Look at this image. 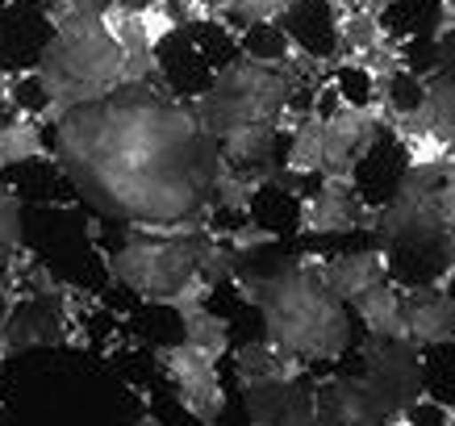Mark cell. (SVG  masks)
<instances>
[{"mask_svg":"<svg viewBox=\"0 0 455 426\" xmlns=\"http://www.w3.org/2000/svg\"><path fill=\"white\" fill-rule=\"evenodd\" d=\"M51 151L84 205L130 226H193L218 205V138L193 100L125 80L109 97L51 113Z\"/></svg>","mask_w":455,"mask_h":426,"instance_id":"1","label":"cell"},{"mask_svg":"<svg viewBox=\"0 0 455 426\" xmlns=\"http://www.w3.org/2000/svg\"><path fill=\"white\" fill-rule=\"evenodd\" d=\"M380 255L405 289H430L455 272V155L422 159L401 172L376 213Z\"/></svg>","mask_w":455,"mask_h":426,"instance_id":"2","label":"cell"},{"mask_svg":"<svg viewBox=\"0 0 455 426\" xmlns=\"http://www.w3.org/2000/svg\"><path fill=\"white\" fill-rule=\"evenodd\" d=\"M301 92V71L292 59L263 63V59L238 55L213 76L205 92L193 100L201 122L221 147V159L247 172L263 167L276 151L280 125L289 122Z\"/></svg>","mask_w":455,"mask_h":426,"instance_id":"3","label":"cell"},{"mask_svg":"<svg viewBox=\"0 0 455 426\" xmlns=\"http://www.w3.org/2000/svg\"><path fill=\"white\" fill-rule=\"evenodd\" d=\"M238 285L259 309L267 343L284 356L334 359L351 347V314L322 263H276L267 272H243Z\"/></svg>","mask_w":455,"mask_h":426,"instance_id":"4","label":"cell"},{"mask_svg":"<svg viewBox=\"0 0 455 426\" xmlns=\"http://www.w3.org/2000/svg\"><path fill=\"white\" fill-rule=\"evenodd\" d=\"M38 76L55 100V109L88 105V100H100L113 88H122L125 55L109 26V13L88 0H76L71 9H63L55 17V38L42 55Z\"/></svg>","mask_w":455,"mask_h":426,"instance_id":"5","label":"cell"},{"mask_svg":"<svg viewBox=\"0 0 455 426\" xmlns=\"http://www.w3.org/2000/svg\"><path fill=\"white\" fill-rule=\"evenodd\" d=\"M209 255L201 234H134L113 255V272L142 297H180L201 280Z\"/></svg>","mask_w":455,"mask_h":426,"instance_id":"6","label":"cell"},{"mask_svg":"<svg viewBox=\"0 0 455 426\" xmlns=\"http://www.w3.org/2000/svg\"><path fill=\"white\" fill-rule=\"evenodd\" d=\"M359 376L380 393V401L388 406L393 418L414 410L418 398H422V385H427L422 356H418V347L410 339H376V334H368Z\"/></svg>","mask_w":455,"mask_h":426,"instance_id":"7","label":"cell"},{"mask_svg":"<svg viewBox=\"0 0 455 426\" xmlns=\"http://www.w3.org/2000/svg\"><path fill=\"white\" fill-rule=\"evenodd\" d=\"M55 38V17L46 13L42 0H13L9 13L0 17V76H26L38 71L46 46Z\"/></svg>","mask_w":455,"mask_h":426,"instance_id":"8","label":"cell"},{"mask_svg":"<svg viewBox=\"0 0 455 426\" xmlns=\"http://www.w3.org/2000/svg\"><path fill=\"white\" fill-rule=\"evenodd\" d=\"M317 426H388L393 414L363 376H331L314 389Z\"/></svg>","mask_w":455,"mask_h":426,"instance_id":"9","label":"cell"},{"mask_svg":"<svg viewBox=\"0 0 455 426\" xmlns=\"http://www.w3.org/2000/svg\"><path fill=\"white\" fill-rule=\"evenodd\" d=\"M322 125H326V172H322L326 180H347V172L372 151L376 138H380V113L372 105L368 109L347 105Z\"/></svg>","mask_w":455,"mask_h":426,"instance_id":"10","label":"cell"},{"mask_svg":"<svg viewBox=\"0 0 455 426\" xmlns=\"http://www.w3.org/2000/svg\"><path fill=\"white\" fill-rule=\"evenodd\" d=\"M213 359L218 356H209V351H201L193 343H180L172 351H164V364L172 372V381L180 385V398L188 401V410L196 418H205V422H213L221 414V389H218Z\"/></svg>","mask_w":455,"mask_h":426,"instance_id":"11","label":"cell"},{"mask_svg":"<svg viewBox=\"0 0 455 426\" xmlns=\"http://www.w3.org/2000/svg\"><path fill=\"white\" fill-rule=\"evenodd\" d=\"M401 317H405V339L414 347H439L455 339V297L439 285L401 293Z\"/></svg>","mask_w":455,"mask_h":426,"instance_id":"12","label":"cell"},{"mask_svg":"<svg viewBox=\"0 0 455 426\" xmlns=\"http://www.w3.org/2000/svg\"><path fill=\"white\" fill-rule=\"evenodd\" d=\"M359 221H363V201L347 180H322V189L301 205V226L309 234H347Z\"/></svg>","mask_w":455,"mask_h":426,"instance_id":"13","label":"cell"},{"mask_svg":"<svg viewBox=\"0 0 455 426\" xmlns=\"http://www.w3.org/2000/svg\"><path fill=\"white\" fill-rule=\"evenodd\" d=\"M322 272L347 305H355L368 289L388 280V260L380 251H347V255H334V260L322 263Z\"/></svg>","mask_w":455,"mask_h":426,"instance_id":"14","label":"cell"},{"mask_svg":"<svg viewBox=\"0 0 455 426\" xmlns=\"http://www.w3.org/2000/svg\"><path fill=\"white\" fill-rule=\"evenodd\" d=\"M355 314L363 317L368 334L376 339H405V317H401V289L393 280L368 289L363 297L355 301Z\"/></svg>","mask_w":455,"mask_h":426,"instance_id":"15","label":"cell"},{"mask_svg":"<svg viewBox=\"0 0 455 426\" xmlns=\"http://www.w3.org/2000/svg\"><path fill=\"white\" fill-rule=\"evenodd\" d=\"M42 151V130L29 117L0 122V167H21Z\"/></svg>","mask_w":455,"mask_h":426,"instance_id":"16","label":"cell"},{"mask_svg":"<svg viewBox=\"0 0 455 426\" xmlns=\"http://www.w3.org/2000/svg\"><path fill=\"white\" fill-rule=\"evenodd\" d=\"M385 26H380V17L376 13H339V46H343L351 59L368 55V51H376L380 42H385Z\"/></svg>","mask_w":455,"mask_h":426,"instance_id":"17","label":"cell"},{"mask_svg":"<svg viewBox=\"0 0 455 426\" xmlns=\"http://www.w3.org/2000/svg\"><path fill=\"white\" fill-rule=\"evenodd\" d=\"M9 105H13L21 117H42V113H55V100L46 92L38 71H26V76H13L9 80Z\"/></svg>","mask_w":455,"mask_h":426,"instance_id":"18","label":"cell"},{"mask_svg":"<svg viewBox=\"0 0 455 426\" xmlns=\"http://www.w3.org/2000/svg\"><path fill=\"white\" fill-rule=\"evenodd\" d=\"M17 234H21V218H17V201L13 193L4 189V180H0V251H9L17 243Z\"/></svg>","mask_w":455,"mask_h":426,"instance_id":"19","label":"cell"},{"mask_svg":"<svg viewBox=\"0 0 455 426\" xmlns=\"http://www.w3.org/2000/svg\"><path fill=\"white\" fill-rule=\"evenodd\" d=\"M218 9H238V4H251V0H213Z\"/></svg>","mask_w":455,"mask_h":426,"instance_id":"20","label":"cell"}]
</instances>
